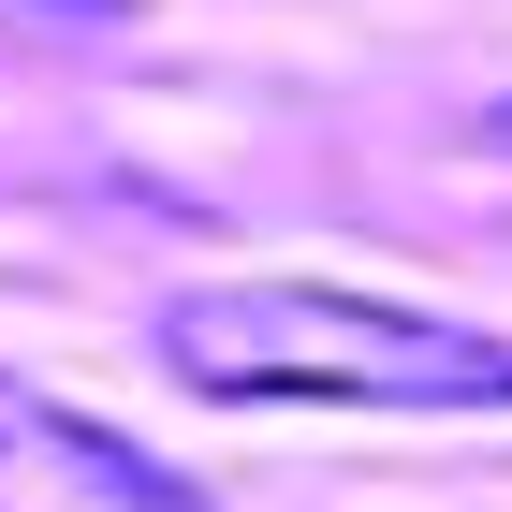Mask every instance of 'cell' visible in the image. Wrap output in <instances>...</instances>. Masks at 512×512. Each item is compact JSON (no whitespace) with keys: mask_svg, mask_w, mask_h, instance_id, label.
<instances>
[{"mask_svg":"<svg viewBox=\"0 0 512 512\" xmlns=\"http://www.w3.org/2000/svg\"><path fill=\"white\" fill-rule=\"evenodd\" d=\"M161 366L235 410H512V337L425 322L381 293H322V278H220L161 308Z\"/></svg>","mask_w":512,"mask_h":512,"instance_id":"cell-1","label":"cell"},{"mask_svg":"<svg viewBox=\"0 0 512 512\" xmlns=\"http://www.w3.org/2000/svg\"><path fill=\"white\" fill-rule=\"evenodd\" d=\"M0 512H220L191 469H161L147 439L44 381H0Z\"/></svg>","mask_w":512,"mask_h":512,"instance_id":"cell-2","label":"cell"},{"mask_svg":"<svg viewBox=\"0 0 512 512\" xmlns=\"http://www.w3.org/2000/svg\"><path fill=\"white\" fill-rule=\"evenodd\" d=\"M30 15H132V0H30Z\"/></svg>","mask_w":512,"mask_h":512,"instance_id":"cell-3","label":"cell"},{"mask_svg":"<svg viewBox=\"0 0 512 512\" xmlns=\"http://www.w3.org/2000/svg\"><path fill=\"white\" fill-rule=\"evenodd\" d=\"M483 147H512V103H498V118H483Z\"/></svg>","mask_w":512,"mask_h":512,"instance_id":"cell-4","label":"cell"}]
</instances>
